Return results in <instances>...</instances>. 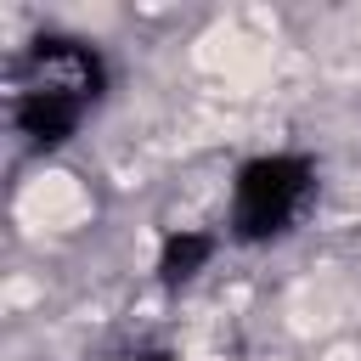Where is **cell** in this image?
<instances>
[{
	"mask_svg": "<svg viewBox=\"0 0 361 361\" xmlns=\"http://www.w3.org/2000/svg\"><path fill=\"white\" fill-rule=\"evenodd\" d=\"M102 96V56L79 39H34V51L17 68V130L34 147H56L73 135V124Z\"/></svg>",
	"mask_w": 361,
	"mask_h": 361,
	"instance_id": "6da1fadb",
	"label": "cell"
},
{
	"mask_svg": "<svg viewBox=\"0 0 361 361\" xmlns=\"http://www.w3.org/2000/svg\"><path fill=\"white\" fill-rule=\"evenodd\" d=\"M316 192V169L305 158H254L243 175H237V203H231V226L237 237L259 243V237H276L299 220V209L310 203Z\"/></svg>",
	"mask_w": 361,
	"mask_h": 361,
	"instance_id": "7a4b0ae2",
	"label": "cell"
},
{
	"mask_svg": "<svg viewBox=\"0 0 361 361\" xmlns=\"http://www.w3.org/2000/svg\"><path fill=\"white\" fill-rule=\"evenodd\" d=\"M214 254V243L203 237V231H175L169 243H164V254H158V276L164 282H186V276H197V265Z\"/></svg>",
	"mask_w": 361,
	"mask_h": 361,
	"instance_id": "3957f363",
	"label": "cell"
},
{
	"mask_svg": "<svg viewBox=\"0 0 361 361\" xmlns=\"http://www.w3.org/2000/svg\"><path fill=\"white\" fill-rule=\"evenodd\" d=\"M141 361H175V355H141Z\"/></svg>",
	"mask_w": 361,
	"mask_h": 361,
	"instance_id": "277c9868",
	"label": "cell"
}]
</instances>
